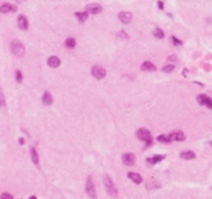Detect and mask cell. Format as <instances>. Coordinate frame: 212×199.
<instances>
[{
    "mask_svg": "<svg viewBox=\"0 0 212 199\" xmlns=\"http://www.w3.org/2000/svg\"><path fill=\"white\" fill-rule=\"evenodd\" d=\"M85 187H87V194H88L89 198H92V199L96 198V190H95V184H93L91 176L87 178V184H85Z\"/></svg>",
    "mask_w": 212,
    "mask_h": 199,
    "instance_id": "obj_5",
    "label": "cell"
},
{
    "mask_svg": "<svg viewBox=\"0 0 212 199\" xmlns=\"http://www.w3.org/2000/svg\"><path fill=\"white\" fill-rule=\"evenodd\" d=\"M0 199H13V198H12L11 194H8V192H3L1 196H0Z\"/></svg>",
    "mask_w": 212,
    "mask_h": 199,
    "instance_id": "obj_28",
    "label": "cell"
},
{
    "mask_svg": "<svg viewBox=\"0 0 212 199\" xmlns=\"http://www.w3.org/2000/svg\"><path fill=\"white\" fill-rule=\"evenodd\" d=\"M196 100L200 106H205V107H208L209 110H212V99L209 98V96H207V95H204V94H200V95H197Z\"/></svg>",
    "mask_w": 212,
    "mask_h": 199,
    "instance_id": "obj_4",
    "label": "cell"
},
{
    "mask_svg": "<svg viewBox=\"0 0 212 199\" xmlns=\"http://www.w3.org/2000/svg\"><path fill=\"white\" fill-rule=\"evenodd\" d=\"M12 11H15V7H13V5H11V4H8V3L0 4V12H1V13H8V12H12Z\"/></svg>",
    "mask_w": 212,
    "mask_h": 199,
    "instance_id": "obj_12",
    "label": "cell"
},
{
    "mask_svg": "<svg viewBox=\"0 0 212 199\" xmlns=\"http://www.w3.org/2000/svg\"><path fill=\"white\" fill-rule=\"evenodd\" d=\"M142 71H146V72H152V71H156V67H155V64H152L151 62H144L142 64Z\"/></svg>",
    "mask_w": 212,
    "mask_h": 199,
    "instance_id": "obj_13",
    "label": "cell"
},
{
    "mask_svg": "<svg viewBox=\"0 0 212 199\" xmlns=\"http://www.w3.org/2000/svg\"><path fill=\"white\" fill-rule=\"evenodd\" d=\"M87 11L89 13H100L103 11V8H101L100 4H89V5H87Z\"/></svg>",
    "mask_w": 212,
    "mask_h": 199,
    "instance_id": "obj_11",
    "label": "cell"
},
{
    "mask_svg": "<svg viewBox=\"0 0 212 199\" xmlns=\"http://www.w3.org/2000/svg\"><path fill=\"white\" fill-rule=\"evenodd\" d=\"M75 16L77 17V20H79V22H85V20H87V17H88L87 12H76V13H75Z\"/></svg>",
    "mask_w": 212,
    "mask_h": 199,
    "instance_id": "obj_19",
    "label": "cell"
},
{
    "mask_svg": "<svg viewBox=\"0 0 212 199\" xmlns=\"http://www.w3.org/2000/svg\"><path fill=\"white\" fill-rule=\"evenodd\" d=\"M91 72H92V75L97 79V80L103 79L105 75H107V71H105L103 67H99V66H93L92 70H91Z\"/></svg>",
    "mask_w": 212,
    "mask_h": 199,
    "instance_id": "obj_6",
    "label": "cell"
},
{
    "mask_svg": "<svg viewBox=\"0 0 212 199\" xmlns=\"http://www.w3.org/2000/svg\"><path fill=\"white\" fill-rule=\"evenodd\" d=\"M158 141L162 142V143H170L171 139H170V136H168V135H159Z\"/></svg>",
    "mask_w": 212,
    "mask_h": 199,
    "instance_id": "obj_24",
    "label": "cell"
},
{
    "mask_svg": "<svg viewBox=\"0 0 212 199\" xmlns=\"http://www.w3.org/2000/svg\"><path fill=\"white\" fill-rule=\"evenodd\" d=\"M152 187L158 188L159 187V183H158V182H152V183L150 182V183H147V188H152Z\"/></svg>",
    "mask_w": 212,
    "mask_h": 199,
    "instance_id": "obj_29",
    "label": "cell"
},
{
    "mask_svg": "<svg viewBox=\"0 0 212 199\" xmlns=\"http://www.w3.org/2000/svg\"><path fill=\"white\" fill-rule=\"evenodd\" d=\"M168 136H170L171 141H175V142L185 141V134L183 132V131H174V132H171Z\"/></svg>",
    "mask_w": 212,
    "mask_h": 199,
    "instance_id": "obj_7",
    "label": "cell"
},
{
    "mask_svg": "<svg viewBox=\"0 0 212 199\" xmlns=\"http://www.w3.org/2000/svg\"><path fill=\"white\" fill-rule=\"evenodd\" d=\"M121 159H123V163L127 164V166H132V164L135 163V155L131 154V152H128V154H124L121 156Z\"/></svg>",
    "mask_w": 212,
    "mask_h": 199,
    "instance_id": "obj_9",
    "label": "cell"
},
{
    "mask_svg": "<svg viewBox=\"0 0 212 199\" xmlns=\"http://www.w3.org/2000/svg\"><path fill=\"white\" fill-rule=\"evenodd\" d=\"M16 80H17L19 83L23 80V75H21V72H20V71H16Z\"/></svg>",
    "mask_w": 212,
    "mask_h": 199,
    "instance_id": "obj_30",
    "label": "cell"
},
{
    "mask_svg": "<svg viewBox=\"0 0 212 199\" xmlns=\"http://www.w3.org/2000/svg\"><path fill=\"white\" fill-rule=\"evenodd\" d=\"M119 20L121 23L124 24H128L132 22V13L131 12H127V11H123L119 13Z\"/></svg>",
    "mask_w": 212,
    "mask_h": 199,
    "instance_id": "obj_8",
    "label": "cell"
},
{
    "mask_svg": "<svg viewBox=\"0 0 212 199\" xmlns=\"http://www.w3.org/2000/svg\"><path fill=\"white\" fill-rule=\"evenodd\" d=\"M5 104V99H4V95H3V90L0 87V106H4Z\"/></svg>",
    "mask_w": 212,
    "mask_h": 199,
    "instance_id": "obj_25",
    "label": "cell"
},
{
    "mask_svg": "<svg viewBox=\"0 0 212 199\" xmlns=\"http://www.w3.org/2000/svg\"><path fill=\"white\" fill-rule=\"evenodd\" d=\"M128 178H129L132 182H135L136 184H140L143 182V178L139 174H136V172H128Z\"/></svg>",
    "mask_w": 212,
    "mask_h": 199,
    "instance_id": "obj_14",
    "label": "cell"
},
{
    "mask_svg": "<svg viewBox=\"0 0 212 199\" xmlns=\"http://www.w3.org/2000/svg\"><path fill=\"white\" fill-rule=\"evenodd\" d=\"M167 60H168V62H171V63H176L177 62V56L176 55H171V56H168V59H167Z\"/></svg>",
    "mask_w": 212,
    "mask_h": 199,
    "instance_id": "obj_26",
    "label": "cell"
},
{
    "mask_svg": "<svg viewBox=\"0 0 212 199\" xmlns=\"http://www.w3.org/2000/svg\"><path fill=\"white\" fill-rule=\"evenodd\" d=\"M17 26H19V28L23 30V31H25L28 28V20L24 15H20L19 17H17Z\"/></svg>",
    "mask_w": 212,
    "mask_h": 199,
    "instance_id": "obj_10",
    "label": "cell"
},
{
    "mask_svg": "<svg viewBox=\"0 0 212 199\" xmlns=\"http://www.w3.org/2000/svg\"><path fill=\"white\" fill-rule=\"evenodd\" d=\"M208 143H209V145H211V146H212V142H208Z\"/></svg>",
    "mask_w": 212,
    "mask_h": 199,
    "instance_id": "obj_33",
    "label": "cell"
},
{
    "mask_svg": "<svg viewBox=\"0 0 212 199\" xmlns=\"http://www.w3.org/2000/svg\"><path fill=\"white\" fill-rule=\"evenodd\" d=\"M17 1H23V0H17Z\"/></svg>",
    "mask_w": 212,
    "mask_h": 199,
    "instance_id": "obj_34",
    "label": "cell"
},
{
    "mask_svg": "<svg viewBox=\"0 0 212 199\" xmlns=\"http://www.w3.org/2000/svg\"><path fill=\"white\" fill-rule=\"evenodd\" d=\"M175 70V64H167V66L163 67V72H166V74H170V72H172V71Z\"/></svg>",
    "mask_w": 212,
    "mask_h": 199,
    "instance_id": "obj_23",
    "label": "cell"
},
{
    "mask_svg": "<svg viewBox=\"0 0 212 199\" xmlns=\"http://www.w3.org/2000/svg\"><path fill=\"white\" fill-rule=\"evenodd\" d=\"M48 66L52 67V68H56V67L60 66V59L58 56H51L48 58Z\"/></svg>",
    "mask_w": 212,
    "mask_h": 199,
    "instance_id": "obj_15",
    "label": "cell"
},
{
    "mask_svg": "<svg viewBox=\"0 0 212 199\" xmlns=\"http://www.w3.org/2000/svg\"><path fill=\"white\" fill-rule=\"evenodd\" d=\"M31 158H32V162L35 164L39 163V155H38V152H36V150L32 147L31 149Z\"/></svg>",
    "mask_w": 212,
    "mask_h": 199,
    "instance_id": "obj_22",
    "label": "cell"
},
{
    "mask_svg": "<svg viewBox=\"0 0 212 199\" xmlns=\"http://www.w3.org/2000/svg\"><path fill=\"white\" fill-rule=\"evenodd\" d=\"M171 39H172V42H174L176 46H181V44H183V42H180V40L177 39L176 36H171Z\"/></svg>",
    "mask_w": 212,
    "mask_h": 199,
    "instance_id": "obj_27",
    "label": "cell"
},
{
    "mask_svg": "<svg viewBox=\"0 0 212 199\" xmlns=\"http://www.w3.org/2000/svg\"><path fill=\"white\" fill-rule=\"evenodd\" d=\"M195 152L193 151H181L180 152V158L181 159H185V160H189V159H193L195 158Z\"/></svg>",
    "mask_w": 212,
    "mask_h": 199,
    "instance_id": "obj_16",
    "label": "cell"
},
{
    "mask_svg": "<svg viewBox=\"0 0 212 199\" xmlns=\"http://www.w3.org/2000/svg\"><path fill=\"white\" fill-rule=\"evenodd\" d=\"M30 199H36V198H35V196H31V198H30Z\"/></svg>",
    "mask_w": 212,
    "mask_h": 199,
    "instance_id": "obj_32",
    "label": "cell"
},
{
    "mask_svg": "<svg viewBox=\"0 0 212 199\" xmlns=\"http://www.w3.org/2000/svg\"><path fill=\"white\" fill-rule=\"evenodd\" d=\"M163 159H164V155H155V156H152V158H150V159H147V162L150 164H155Z\"/></svg>",
    "mask_w": 212,
    "mask_h": 199,
    "instance_id": "obj_17",
    "label": "cell"
},
{
    "mask_svg": "<svg viewBox=\"0 0 212 199\" xmlns=\"http://www.w3.org/2000/svg\"><path fill=\"white\" fill-rule=\"evenodd\" d=\"M104 186H105V188H107L108 194H109L111 196H116V195H117V191H116L115 184L112 183L111 178H109L108 175H105V176H104Z\"/></svg>",
    "mask_w": 212,
    "mask_h": 199,
    "instance_id": "obj_3",
    "label": "cell"
},
{
    "mask_svg": "<svg viewBox=\"0 0 212 199\" xmlns=\"http://www.w3.org/2000/svg\"><path fill=\"white\" fill-rule=\"evenodd\" d=\"M158 5H159V8H160V9H163V8H164V4H163V1H158Z\"/></svg>",
    "mask_w": 212,
    "mask_h": 199,
    "instance_id": "obj_31",
    "label": "cell"
},
{
    "mask_svg": "<svg viewBox=\"0 0 212 199\" xmlns=\"http://www.w3.org/2000/svg\"><path fill=\"white\" fill-rule=\"evenodd\" d=\"M64 44H66V47H68V48H73L76 46V40L73 39V38H67Z\"/></svg>",
    "mask_w": 212,
    "mask_h": 199,
    "instance_id": "obj_20",
    "label": "cell"
},
{
    "mask_svg": "<svg viewBox=\"0 0 212 199\" xmlns=\"http://www.w3.org/2000/svg\"><path fill=\"white\" fill-rule=\"evenodd\" d=\"M11 51L15 56H23L24 55V46L21 44V42L15 39V40H12V43H11Z\"/></svg>",
    "mask_w": 212,
    "mask_h": 199,
    "instance_id": "obj_2",
    "label": "cell"
},
{
    "mask_svg": "<svg viewBox=\"0 0 212 199\" xmlns=\"http://www.w3.org/2000/svg\"><path fill=\"white\" fill-rule=\"evenodd\" d=\"M43 103L46 106H50L52 103V96H51L50 92H44V95H43Z\"/></svg>",
    "mask_w": 212,
    "mask_h": 199,
    "instance_id": "obj_18",
    "label": "cell"
},
{
    "mask_svg": "<svg viewBox=\"0 0 212 199\" xmlns=\"http://www.w3.org/2000/svg\"><path fill=\"white\" fill-rule=\"evenodd\" d=\"M154 36L156 39H164V32L160 28H155L154 30Z\"/></svg>",
    "mask_w": 212,
    "mask_h": 199,
    "instance_id": "obj_21",
    "label": "cell"
},
{
    "mask_svg": "<svg viewBox=\"0 0 212 199\" xmlns=\"http://www.w3.org/2000/svg\"><path fill=\"white\" fill-rule=\"evenodd\" d=\"M136 136L139 138L140 141L146 142L147 146H151L152 145V138H151V132L148 131L147 128H140L138 130V132H136Z\"/></svg>",
    "mask_w": 212,
    "mask_h": 199,
    "instance_id": "obj_1",
    "label": "cell"
}]
</instances>
